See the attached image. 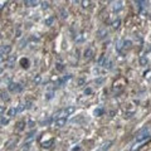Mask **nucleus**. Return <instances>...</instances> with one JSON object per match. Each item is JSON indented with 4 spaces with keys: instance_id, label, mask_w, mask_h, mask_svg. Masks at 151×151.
<instances>
[{
    "instance_id": "obj_1",
    "label": "nucleus",
    "mask_w": 151,
    "mask_h": 151,
    "mask_svg": "<svg viewBox=\"0 0 151 151\" xmlns=\"http://www.w3.org/2000/svg\"><path fill=\"white\" fill-rule=\"evenodd\" d=\"M74 111H76V107L74 106H68V107H66V108H62V110H59V111L56 113V115H54V120L59 119V117H68V116L72 115Z\"/></svg>"
},
{
    "instance_id": "obj_2",
    "label": "nucleus",
    "mask_w": 151,
    "mask_h": 151,
    "mask_svg": "<svg viewBox=\"0 0 151 151\" xmlns=\"http://www.w3.org/2000/svg\"><path fill=\"white\" fill-rule=\"evenodd\" d=\"M123 9V1L122 0H116V1H113L112 4V10L115 13H119Z\"/></svg>"
},
{
    "instance_id": "obj_3",
    "label": "nucleus",
    "mask_w": 151,
    "mask_h": 151,
    "mask_svg": "<svg viewBox=\"0 0 151 151\" xmlns=\"http://www.w3.org/2000/svg\"><path fill=\"white\" fill-rule=\"evenodd\" d=\"M10 52H11L10 45L9 44H3L1 45V61H4V57H6Z\"/></svg>"
},
{
    "instance_id": "obj_4",
    "label": "nucleus",
    "mask_w": 151,
    "mask_h": 151,
    "mask_svg": "<svg viewBox=\"0 0 151 151\" xmlns=\"http://www.w3.org/2000/svg\"><path fill=\"white\" fill-rule=\"evenodd\" d=\"M149 137V131L146 128H144L142 131L138 133V136L136 137V141L137 142H141V141H144V140H146V138Z\"/></svg>"
},
{
    "instance_id": "obj_5",
    "label": "nucleus",
    "mask_w": 151,
    "mask_h": 151,
    "mask_svg": "<svg viewBox=\"0 0 151 151\" xmlns=\"http://www.w3.org/2000/svg\"><path fill=\"white\" fill-rule=\"evenodd\" d=\"M67 119H68V117H59V119H56L54 120V126H56V127H59V128L63 127L67 122Z\"/></svg>"
},
{
    "instance_id": "obj_6",
    "label": "nucleus",
    "mask_w": 151,
    "mask_h": 151,
    "mask_svg": "<svg viewBox=\"0 0 151 151\" xmlns=\"http://www.w3.org/2000/svg\"><path fill=\"white\" fill-rule=\"evenodd\" d=\"M9 90L11 92H22L23 86H20L19 83H9Z\"/></svg>"
},
{
    "instance_id": "obj_7",
    "label": "nucleus",
    "mask_w": 151,
    "mask_h": 151,
    "mask_svg": "<svg viewBox=\"0 0 151 151\" xmlns=\"http://www.w3.org/2000/svg\"><path fill=\"white\" fill-rule=\"evenodd\" d=\"M42 0H25L24 4H25V6H28V8H33V6H38L40 4Z\"/></svg>"
},
{
    "instance_id": "obj_8",
    "label": "nucleus",
    "mask_w": 151,
    "mask_h": 151,
    "mask_svg": "<svg viewBox=\"0 0 151 151\" xmlns=\"http://www.w3.org/2000/svg\"><path fill=\"white\" fill-rule=\"evenodd\" d=\"M136 4H137V6H138V10H144L146 5H147V0H133Z\"/></svg>"
},
{
    "instance_id": "obj_9",
    "label": "nucleus",
    "mask_w": 151,
    "mask_h": 151,
    "mask_svg": "<svg viewBox=\"0 0 151 151\" xmlns=\"http://www.w3.org/2000/svg\"><path fill=\"white\" fill-rule=\"evenodd\" d=\"M86 34L85 33H79L78 35H76V42H77V43H82V42H85L86 40Z\"/></svg>"
},
{
    "instance_id": "obj_10",
    "label": "nucleus",
    "mask_w": 151,
    "mask_h": 151,
    "mask_svg": "<svg viewBox=\"0 0 151 151\" xmlns=\"http://www.w3.org/2000/svg\"><path fill=\"white\" fill-rule=\"evenodd\" d=\"M92 56H93V50H92L91 48H88L85 50V58L86 59H91Z\"/></svg>"
},
{
    "instance_id": "obj_11",
    "label": "nucleus",
    "mask_w": 151,
    "mask_h": 151,
    "mask_svg": "<svg viewBox=\"0 0 151 151\" xmlns=\"http://www.w3.org/2000/svg\"><path fill=\"white\" fill-rule=\"evenodd\" d=\"M18 112H19V110H18V106H16V107H13V108H10V110H9V112H8V116L11 117V116L16 115V113H18Z\"/></svg>"
},
{
    "instance_id": "obj_12",
    "label": "nucleus",
    "mask_w": 151,
    "mask_h": 151,
    "mask_svg": "<svg viewBox=\"0 0 151 151\" xmlns=\"http://www.w3.org/2000/svg\"><path fill=\"white\" fill-rule=\"evenodd\" d=\"M53 23H54V18H53V16H49V18H47V19L44 20V24H45V25H48V27L53 25Z\"/></svg>"
},
{
    "instance_id": "obj_13",
    "label": "nucleus",
    "mask_w": 151,
    "mask_h": 151,
    "mask_svg": "<svg viewBox=\"0 0 151 151\" xmlns=\"http://www.w3.org/2000/svg\"><path fill=\"white\" fill-rule=\"evenodd\" d=\"M53 142H54V140L52 138V140H49L48 142H45V144H43V147H50V145H53Z\"/></svg>"
},
{
    "instance_id": "obj_14",
    "label": "nucleus",
    "mask_w": 151,
    "mask_h": 151,
    "mask_svg": "<svg viewBox=\"0 0 151 151\" xmlns=\"http://www.w3.org/2000/svg\"><path fill=\"white\" fill-rule=\"evenodd\" d=\"M90 4H91L90 0H82V6L83 8H88L90 6Z\"/></svg>"
},
{
    "instance_id": "obj_15",
    "label": "nucleus",
    "mask_w": 151,
    "mask_h": 151,
    "mask_svg": "<svg viewBox=\"0 0 151 151\" xmlns=\"http://www.w3.org/2000/svg\"><path fill=\"white\" fill-rule=\"evenodd\" d=\"M120 23H121V20L117 19V20H115V22L112 23V27H113V28H119V27H120Z\"/></svg>"
},
{
    "instance_id": "obj_16",
    "label": "nucleus",
    "mask_w": 151,
    "mask_h": 151,
    "mask_svg": "<svg viewBox=\"0 0 151 151\" xmlns=\"http://www.w3.org/2000/svg\"><path fill=\"white\" fill-rule=\"evenodd\" d=\"M8 122H9V121H8V119H5V117H4V115H3V116H1V126L8 125Z\"/></svg>"
},
{
    "instance_id": "obj_17",
    "label": "nucleus",
    "mask_w": 151,
    "mask_h": 151,
    "mask_svg": "<svg viewBox=\"0 0 151 151\" xmlns=\"http://www.w3.org/2000/svg\"><path fill=\"white\" fill-rule=\"evenodd\" d=\"M145 63H147V58H146V56H144V57H142V58H141V64H142V66H144V64H145Z\"/></svg>"
},
{
    "instance_id": "obj_18",
    "label": "nucleus",
    "mask_w": 151,
    "mask_h": 151,
    "mask_svg": "<svg viewBox=\"0 0 151 151\" xmlns=\"http://www.w3.org/2000/svg\"><path fill=\"white\" fill-rule=\"evenodd\" d=\"M15 59H16V57H15V56H11L10 59H9V64H13V63L15 62Z\"/></svg>"
},
{
    "instance_id": "obj_19",
    "label": "nucleus",
    "mask_w": 151,
    "mask_h": 151,
    "mask_svg": "<svg viewBox=\"0 0 151 151\" xmlns=\"http://www.w3.org/2000/svg\"><path fill=\"white\" fill-rule=\"evenodd\" d=\"M1 99H3V101H4V99L6 101V99H9V97H8V95H6V93H4V92H1Z\"/></svg>"
},
{
    "instance_id": "obj_20",
    "label": "nucleus",
    "mask_w": 151,
    "mask_h": 151,
    "mask_svg": "<svg viewBox=\"0 0 151 151\" xmlns=\"http://www.w3.org/2000/svg\"><path fill=\"white\" fill-rule=\"evenodd\" d=\"M102 112H103V111H102V108H98V110H96V111H95V115H96V116H99Z\"/></svg>"
},
{
    "instance_id": "obj_21",
    "label": "nucleus",
    "mask_w": 151,
    "mask_h": 151,
    "mask_svg": "<svg viewBox=\"0 0 151 151\" xmlns=\"http://www.w3.org/2000/svg\"><path fill=\"white\" fill-rule=\"evenodd\" d=\"M145 77H147L149 79H151V71H150V72H147V73L145 72Z\"/></svg>"
},
{
    "instance_id": "obj_22",
    "label": "nucleus",
    "mask_w": 151,
    "mask_h": 151,
    "mask_svg": "<svg viewBox=\"0 0 151 151\" xmlns=\"http://www.w3.org/2000/svg\"><path fill=\"white\" fill-rule=\"evenodd\" d=\"M34 82H37V83L40 82V77H39V76H37V78H34Z\"/></svg>"
},
{
    "instance_id": "obj_23",
    "label": "nucleus",
    "mask_w": 151,
    "mask_h": 151,
    "mask_svg": "<svg viewBox=\"0 0 151 151\" xmlns=\"http://www.w3.org/2000/svg\"><path fill=\"white\" fill-rule=\"evenodd\" d=\"M62 18H63V19H66V18H67V11H66V13H64V11H62Z\"/></svg>"
}]
</instances>
